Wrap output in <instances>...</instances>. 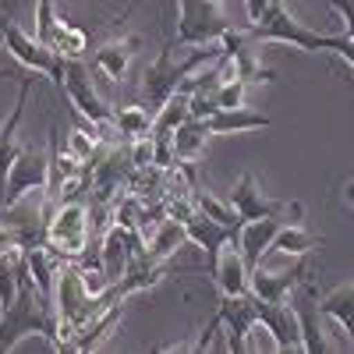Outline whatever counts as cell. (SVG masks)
Returning <instances> with one entry per match:
<instances>
[{"instance_id":"6da1fadb","label":"cell","mask_w":354,"mask_h":354,"mask_svg":"<svg viewBox=\"0 0 354 354\" xmlns=\"http://www.w3.org/2000/svg\"><path fill=\"white\" fill-rule=\"evenodd\" d=\"M25 337H43L53 351H64L57 308H53V301L46 298V294L36 287L32 273H28V262L21 266L15 301L0 312V354L15 351Z\"/></svg>"},{"instance_id":"7a4b0ae2","label":"cell","mask_w":354,"mask_h":354,"mask_svg":"<svg viewBox=\"0 0 354 354\" xmlns=\"http://www.w3.org/2000/svg\"><path fill=\"white\" fill-rule=\"evenodd\" d=\"M110 290L93 294L78 270V262H64L57 273V290H53V308H57V322H61V340L68 344L85 322H93L106 305H110Z\"/></svg>"},{"instance_id":"3957f363","label":"cell","mask_w":354,"mask_h":354,"mask_svg":"<svg viewBox=\"0 0 354 354\" xmlns=\"http://www.w3.org/2000/svg\"><path fill=\"white\" fill-rule=\"evenodd\" d=\"M223 50V46H220ZM220 50H198V53H192L188 61H174V43H167L160 53H156V61L145 68V75H142V96H145V106H149L153 113L181 88L198 68H205V64H213L216 57H220Z\"/></svg>"},{"instance_id":"277c9868","label":"cell","mask_w":354,"mask_h":354,"mask_svg":"<svg viewBox=\"0 0 354 354\" xmlns=\"http://www.w3.org/2000/svg\"><path fill=\"white\" fill-rule=\"evenodd\" d=\"M88 230H93V220H88V205L82 198L57 202L50 220H46L43 245L61 262H78L88 248Z\"/></svg>"},{"instance_id":"5b68a950","label":"cell","mask_w":354,"mask_h":354,"mask_svg":"<svg viewBox=\"0 0 354 354\" xmlns=\"http://www.w3.org/2000/svg\"><path fill=\"white\" fill-rule=\"evenodd\" d=\"M53 205L46 188L43 192H28L11 205H0V227L11 234V241L18 248H36L46 238V220L53 213Z\"/></svg>"},{"instance_id":"8992f818","label":"cell","mask_w":354,"mask_h":354,"mask_svg":"<svg viewBox=\"0 0 354 354\" xmlns=\"http://www.w3.org/2000/svg\"><path fill=\"white\" fill-rule=\"evenodd\" d=\"M174 4H177V28H174L177 46H213L230 28L227 15L213 0H174Z\"/></svg>"},{"instance_id":"52a82bcc","label":"cell","mask_w":354,"mask_h":354,"mask_svg":"<svg viewBox=\"0 0 354 354\" xmlns=\"http://www.w3.org/2000/svg\"><path fill=\"white\" fill-rule=\"evenodd\" d=\"M61 93L68 96L71 110L78 117H85L88 124H110L113 121V106L100 96V88L93 82V75H88V64L85 57H64V71H61Z\"/></svg>"},{"instance_id":"ba28073f","label":"cell","mask_w":354,"mask_h":354,"mask_svg":"<svg viewBox=\"0 0 354 354\" xmlns=\"http://www.w3.org/2000/svg\"><path fill=\"white\" fill-rule=\"evenodd\" d=\"M0 39H4L8 53L15 57V61L28 71L36 75H46L53 78L57 85H61V71H64V57L57 53L53 46H46L39 36H28L25 28L11 18V15H0Z\"/></svg>"},{"instance_id":"9c48e42d","label":"cell","mask_w":354,"mask_h":354,"mask_svg":"<svg viewBox=\"0 0 354 354\" xmlns=\"http://www.w3.org/2000/svg\"><path fill=\"white\" fill-rule=\"evenodd\" d=\"M234 209H238L241 220H262V216H277V220H301L305 209L301 202H287V198H266L255 174L245 170L238 177V185L230 188V198H227Z\"/></svg>"},{"instance_id":"30bf717a","label":"cell","mask_w":354,"mask_h":354,"mask_svg":"<svg viewBox=\"0 0 354 354\" xmlns=\"http://www.w3.org/2000/svg\"><path fill=\"white\" fill-rule=\"evenodd\" d=\"M46 181H50V153L36 149V145H21L4 185H0V205H11L28 192H43Z\"/></svg>"},{"instance_id":"8fae6325","label":"cell","mask_w":354,"mask_h":354,"mask_svg":"<svg viewBox=\"0 0 354 354\" xmlns=\"http://www.w3.org/2000/svg\"><path fill=\"white\" fill-rule=\"evenodd\" d=\"M216 315L223 319V340H227V351L234 354H245L248 351V333L259 322V308H255V294H220V305H216Z\"/></svg>"},{"instance_id":"7c38bea8","label":"cell","mask_w":354,"mask_h":354,"mask_svg":"<svg viewBox=\"0 0 354 354\" xmlns=\"http://www.w3.org/2000/svg\"><path fill=\"white\" fill-rule=\"evenodd\" d=\"M220 46H223V57H227L230 68H234V78H245L248 85H252V82H277V71L262 64V57H259V46H262V43H259L252 32L227 28L223 39H220Z\"/></svg>"},{"instance_id":"4fadbf2b","label":"cell","mask_w":354,"mask_h":354,"mask_svg":"<svg viewBox=\"0 0 354 354\" xmlns=\"http://www.w3.org/2000/svg\"><path fill=\"white\" fill-rule=\"evenodd\" d=\"M290 308L298 315V330H301V351L305 354H326L333 351V344L326 340L322 330V312H319V294L312 287V280H301L290 294Z\"/></svg>"},{"instance_id":"5bb4252c","label":"cell","mask_w":354,"mask_h":354,"mask_svg":"<svg viewBox=\"0 0 354 354\" xmlns=\"http://www.w3.org/2000/svg\"><path fill=\"white\" fill-rule=\"evenodd\" d=\"M308 273H312L308 255H298V262H294L290 270H262V266H255L252 270V294L262 301H290L294 287L301 280H308Z\"/></svg>"},{"instance_id":"9a60e30c","label":"cell","mask_w":354,"mask_h":354,"mask_svg":"<svg viewBox=\"0 0 354 354\" xmlns=\"http://www.w3.org/2000/svg\"><path fill=\"white\" fill-rule=\"evenodd\" d=\"M255 308H259V322L266 326V333L273 337V347L280 354L301 351V330H298V315H294L290 301H262V298H255Z\"/></svg>"},{"instance_id":"2e32d148","label":"cell","mask_w":354,"mask_h":354,"mask_svg":"<svg viewBox=\"0 0 354 354\" xmlns=\"http://www.w3.org/2000/svg\"><path fill=\"white\" fill-rule=\"evenodd\" d=\"M32 88H36V71L32 75H25L18 78V100L8 113V121L0 124V185H4V177L15 163V156L21 153V142H18V124H21V117H25V106H28V96H32Z\"/></svg>"},{"instance_id":"e0dca14e","label":"cell","mask_w":354,"mask_h":354,"mask_svg":"<svg viewBox=\"0 0 354 354\" xmlns=\"http://www.w3.org/2000/svg\"><path fill=\"white\" fill-rule=\"evenodd\" d=\"M138 50H142V36H110V39H103V43L96 46L93 68L103 71L110 82H124Z\"/></svg>"},{"instance_id":"ac0fdd59","label":"cell","mask_w":354,"mask_h":354,"mask_svg":"<svg viewBox=\"0 0 354 354\" xmlns=\"http://www.w3.org/2000/svg\"><path fill=\"white\" fill-rule=\"evenodd\" d=\"M290 223V220H277V216H262V220H245L238 227V238H234V245H238V252L245 255L248 270H255V266H262V259L270 255L273 248V238L277 230Z\"/></svg>"},{"instance_id":"d6986e66","label":"cell","mask_w":354,"mask_h":354,"mask_svg":"<svg viewBox=\"0 0 354 354\" xmlns=\"http://www.w3.org/2000/svg\"><path fill=\"white\" fill-rule=\"evenodd\" d=\"M209 277H213L220 294H248L252 290V270L234 241L216 255V262L209 266Z\"/></svg>"},{"instance_id":"ffe728a7","label":"cell","mask_w":354,"mask_h":354,"mask_svg":"<svg viewBox=\"0 0 354 354\" xmlns=\"http://www.w3.org/2000/svg\"><path fill=\"white\" fill-rule=\"evenodd\" d=\"M185 234H188V241L192 245H198L202 252H205V262H216V255L238 238V230H230V227H223V223H216L213 216H205V213H192L188 220H185Z\"/></svg>"},{"instance_id":"44dd1931","label":"cell","mask_w":354,"mask_h":354,"mask_svg":"<svg viewBox=\"0 0 354 354\" xmlns=\"http://www.w3.org/2000/svg\"><path fill=\"white\" fill-rule=\"evenodd\" d=\"M121 315H124V301H110L93 322H85V326L64 344V351H96L100 344H106L113 337L117 326H121Z\"/></svg>"},{"instance_id":"7402d4cb","label":"cell","mask_w":354,"mask_h":354,"mask_svg":"<svg viewBox=\"0 0 354 354\" xmlns=\"http://www.w3.org/2000/svg\"><path fill=\"white\" fill-rule=\"evenodd\" d=\"M209 124L213 135H241V131H262L270 128L273 121L266 113H255L248 106H234V110H213L209 117H202Z\"/></svg>"},{"instance_id":"603a6c76","label":"cell","mask_w":354,"mask_h":354,"mask_svg":"<svg viewBox=\"0 0 354 354\" xmlns=\"http://www.w3.org/2000/svg\"><path fill=\"white\" fill-rule=\"evenodd\" d=\"M209 124L198 121V117H188V121L170 135L174 142V163H195L205 153V142H209Z\"/></svg>"},{"instance_id":"cb8c5ba5","label":"cell","mask_w":354,"mask_h":354,"mask_svg":"<svg viewBox=\"0 0 354 354\" xmlns=\"http://www.w3.org/2000/svg\"><path fill=\"white\" fill-rule=\"evenodd\" d=\"M319 312L337 319L340 330L351 340V347H354V280L351 283H340V287H333L326 294H319Z\"/></svg>"},{"instance_id":"d4e9b609","label":"cell","mask_w":354,"mask_h":354,"mask_svg":"<svg viewBox=\"0 0 354 354\" xmlns=\"http://www.w3.org/2000/svg\"><path fill=\"white\" fill-rule=\"evenodd\" d=\"M188 241V234H185V223L181 220H174V216H167V220H160L156 223V230H153V238H149V248H145L142 255L149 259V262H170V255L177 252Z\"/></svg>"},{"instance_id":"484cf974","label":"cell","mask_w":354,"mask_h":354,"mask_svg":"<svg viewBox=\"0 0 354 354\" xmlns=\"http://www.w3.org/2000/svg\"><path fill=\"white\" fill-rule=\"evenodd\" d=\"M315 248H322V238L319 234H312L301 220H290L277 230V238H273V248L270 252H283V255H312Z\"/></svg>"},{"instance_id":"4316f807","label":"cell","mask_w":354,"mask_h":354,"mask_svg":"<svg viewBox=\"0 0 354 354\" xmlns=\"http://www.w3.org/2000/svg\"><path fill=\"white\" fill-rule=\"evenodd\" d=\"M192 117V88H177V93L153 113V135H174Z\"/></svg>"},{"instance_id":"83f0119b","label":"cell","mask_w":354,"mask_h":354,"mask_svg":"<svg viewBox=\"0 0 354 354\" xmlns=\"http://www.w3.org/2000/svg\"><path fill=\"white\" fill-rule=\"evenodd\" d=\"M113 124L124 138L153 135V110L149 106H113Z\"/></svg>"},{"instance_id":"f1b7e54d","label":"cell","mask_w":354,"mask_h":354,"mask_svg":"<svg viewBox=\"0 0 354 354\" xmlns=\"http://www.w3.org/2000/svg\"><path fill=\"white\" fill-rule=\"evenodd\" d=\"M21 266H25V248H11V252L0 255V312L15 301Z\"/></svg>"},{"instance_id":"f546056e","label":"cell","mask_w":354,"mask_h":354,"mask_svg":"<svg viewBox=\"0 0 354 354\" xmlns=\"http://www.w3.org/2000/svg\"><path fill=\"white\" fill-rule=\"evenodd\" d=\"M192 202H195V209H198V213L213 216L216 223H223V227H230V230H238V227L245 223V220L238 216V209H234L230 202H220L216 195L202 192V188H192Z\"/></svg>"},{"instance_id":"4dcf8cb0","label":"cell","mask_w":354,"mask_h":354,"mask_svg":"<svg viewBox=\"0 0 354 354\" xmlns=\"http://www.w3.org/2000/svg\"><path fill=\"white\" fill-rule=\"evenodd\" d=\"M53 50L61 53V57H85V50H88V32L64 18L61 32H57V39H53Z\"/></svg>"},{"instance_id":"1f68e13d","label":"cell","mask_w":354,"mask_h":354,"mask_svg":"<svg viewBox=\"0 0 354 354\" xmlns=\"http://www.w3.org/2000/svg\"><path fill=\"white\" fill-rule=\"evenodd\" d=\"M245 93H248V82L245 78H227L213 88V106L216 110H234V106H245Z\"/></svg>"},{"instance_id":"d6a6232c","label":"cell","mask_w":354,"mask_h":354,"mask_svg":"<svg viewBox=\"0 0 354 354\" xmlns=\"http://www.w3.org/2000/svg\"><path fill=\"white\" fill-rule=\"evenodd\" d=\"M128 160H131V167H135V170H149V167H156V138H153V135L131 138Z\"/></svg>"},{"instance_id":"836d02e7","label":"cell","mask_w":354,"mask_h":354,"mask_svg":"<svg viewBox=\"0 0 354 354\" xmlns=\"http://www.w3.org/2000/svg\"><path fill=\"white\" fill-rule=\"evenodd\" d=\"M330 8L340 15V21H344V36H351L354 39V0H330Z\"/></svg>"},{"instance_id":"e575fe53","label":"cell","mask_w":354,"mask_h":354,"mask_svg":"<svg viewBox=\"0 0 354 354\" xmlns=\"http://www.w3.org/2000/svg\"><path fill=\"white\" fill-rule=\"evenodd\" d=\"M245 4H248V21H255L266 8H270L273 4V0H245Z\"/></svg>"},{"instance_id":"d590c367","label":"cell","mask_w":354,"mask_h":354,"mask_svg":"<svg viewBox=\"0 0 354 354\" xmlns=\"http://www.w3.org/2000/svg\"><path fill=\"white\" fill-rule=\"evenodd\" d=\"M18 11H21V0H0V15H11L15 18Z\"/></svg>"},{"instance_id":"8d00e7d4","label":"cell","mask_w":354,"mask_h":354,"mask_svg":"<svg viewBox=\"0 0 354 354\" xmlns=\"http://www.w3.org/2000/svg\"><path fill=\"white\" fill-rule=\"evenodd\" d=\"M11 248H18V245L11 241V234H8L4 227H0V255H4V252H11Z\"/></svg>"},{"instance_id":"74e56055","label":"cell","mask_w":354,"mask_h":354,"mask_svg":"<svg viewBox=\"0 0 354 354\" xmlns=\"http://www.w3.org/2000/svg\"><path fill=\"white\" fill-rule=\"evenodd\" d=\"M344 198H347V205L354 209V181H347V185H344Z\"/></svg>"},{"instance_id":"f35d334b","label":"cell","mask_w":354,"mask_h":354,"mask_svg":"<svg viewBox=\"0 0 354 354\" xmlns=\"http://www.w3.org/2000/svg\"><path fill=\"white\" fill-rule=\"evenodd\" d=\"M138 4H142V0H131V4H128V8H124V11H121V18H117V21H124V18H128V15H131V11H135V8H138Z\"/></svg>"},{"instance_id":"ab89813d","label":"cell","mask_w":354,"mask_h":354,"mask_svg":"<svg viewBox=\"0 0 354 354\" xmlns=\"http://www.w3.org/2000/svg\"><path fill=\"white\" fill-rule=\"evenodd\" d=\"M15 78H18V75H11L8 68H0V82H15Z\"/></svg>"},{"instance_id":"60d3db41","label":"cell","mask_w":354,"mask_h":354,"mask_svg":"<svg viewBox=\"0 0 354 354\" xmlns=\"http://www.w3.org/2000/svg\"><path fill=\"white\" fill-rule=\"evenodd\" d=\"M213 4H223V0H213Z\"/></svg>"}]
</instances>
